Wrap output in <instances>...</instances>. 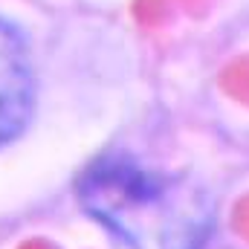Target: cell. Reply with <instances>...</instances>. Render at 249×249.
Listing matches in <instances>:
<instances>
[{
  "instance_id": "cell-1",
  "label": "cell",
  "mask_w": 249,
  "mask_h": 249,
  "mask_svg": "<svg viewBox=\"0 0 249 249\" xmlns=\"http://www.w3.org/2000/svg\"><path fill=\"white\" fill-rule=\"evenodd\" d=\"M78 200L130 249H200L212 229V203L194 180L127 154L96 160Z\"/></svg>"
},
{
  "instance_id": "cell-2",
  "label": "cell",
  "mask_w": 249,
  "mask_h": 249,
  "mask_svg": "<svg viewBox=\"0 0 249 249\" xmlns=\"http://www.w3.org/2000/svg\"><path fill=\"white\" fill-rule=\"evenodd\" d=\"M32 110V67L20 35L0 20V145L9 142Z\"/></svg>"
}]
</instances>
